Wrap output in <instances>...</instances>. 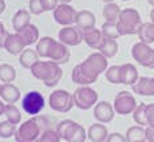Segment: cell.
Masks as SVG:
<instances>
[{"label":"cell","instance_id":"obj_22","mask_svg":"<svg viewBox=\"0 0 154 142\" xmlns=\"http://www.w3.org/2000/svg\"><path fill=\"white\" fill-rule=\"evenodd\" d=\"M29 20H31L29 11H27V10H19L16 14L14 15V17H12V26H14L15 31L19 32V31H22V29H24L27 26L31 24V23H29Z\"/></svg>","mask_w":154,"mask_h":142},{"label":"cell","instance_id":"obj_35","mask_svg":"<svg viewBox=\"0 0 154 142\" xmlns=\"http://www.w3.org/2000/svg\"><path fill=\"white\" fill-rule=\"evenodd\" d=\"M145 118H146L147 126L154 128V103L146 105V109H145Z\"/></svg>","mask_w":154,"mask_h":142},{"label":"cell","instance_id":"obj_30","mask_svg":"<svg viewBox=\"0 0 154 142\" xmlns=\"http://www.w3.org/2000/svg\"><path fill=\"white\" fill-rule=\"evenodd\" d=\"M100 31H102L103 38H107V39L117 40L118 38L121 36L119 31H118V28H117V23H109V22L103 23L102 29H100Z\"/></svg>","mask_w":154,"mask_h":142},{"label":"cell","instance_id":"obj_36","mask_svg":"<svg viewBox=\"0 0 154 142\" xmlns=\"http://www.w3.org/2000/svg\"><path fill=\"white\" fill-rule=\"evenodd\" d=\"M29 12L34 14V15H40L44 12V8L43 4L40 0H29Z\"/></svg>","mask_w":154,"mask_h":142},{"label":"cell","instance_id":"obj_42","mask_svg":"<svg viewBox=\"0 0 154 142\" xmlns=\"http://www.w3.org/2000/svg\"><path fill=\"white\" fill-rule=\"evenodd\" d=\"M4 110H5V105L2 102V100H0V115L4 114Z\"/></svg>","mask_w":154,"mask_h":142},{"label":"cell","instance_id":"obj_25","mask_svg":"<svg viewBox=\"0 0 154 142\" xmlns=\"http://www.w3.org/2000/svg\"><path fill=\"white\" fill-rule=\"evenodd\" d=\"M121 8L118 4L115 3H107V4L103 7V17L106 19V22L109 23H117L118 22V17L121 15Z\"/></svg>","mask_w":154,"mask_h":142},{"label":"cell","instance_id":"obj_39","mask_svg":"<svg viewBox=\"0 0 154 142\" xmlns=\"http://www.w3.org/2000/svg\"><path fill=\"white\" fill-rule=\"evenodd\" d=\"M8 34H10V32H7V31H5L4 24H3V23L0 22V48H4L5 39H7Z\"/></svg>","mask_w":154,"mask_h":142},{"label":"cell","instance_id":"obj_11","mask_svg":"<svg viewBox=\"0 0 154 142\" xmlns=\"http://www.w3.org/2000/svg\"><path fill=\"white\" fill-rule=\"evenodd\" d=\"M52 15H54V19H55V22L58 23V24L69 27V26L75 23L78 12H76L71 5L62 4L60 3V4H58V7L54 10V14Z\"/></svg>","mask_w":154,"mask_h":142},{"label":"cell","instance_id":"obj_18","mask_svg":"<svg viewBox=\"0 0 154 142\" xmlns=\"http://www.w3.org/2000/svg\"><path fill=\"white\" fill-rule=\"evenodd\" d=\"M82 36H83V42L87 44L88 47L94 50H98L100 43L103 40V35H102V31L97 28H90V29H85L82 31Z\"/></svg>","mask_w":154,"mask_h":142},{"label":"cell","instance_id":"obj_23","mask_svg":"<svg viewBox=\"0 0 154 142\" xmlns=\"http://www.w3.org/2000/svg\"><path fill=\"white\" fill-rule=\"evenodd\" d=\"M17 34L22 36L23 40H24L26 46H31V44L36 43L38 39H39V29H38V27L34 26V24L27 26L24 29L19 31Z\"/></svg>","mask_w":154,"mask_h":142},{"label":"cell","instance_id":"obj_12","mask_svg":"<svg viewBox=\"0 0 154 142\" xmlns=\"http://www.w3.org/2000/svg\"><path fill=\"white\" fill-rule=\"evenodd\" d=\"M59 42L66 44V46H78L83 42V36H82V31L78 27H64L59 31L58 34Z\"/></svg>","mask_w":154,"mask_h":142},{"label":"cell","instance_id":"obj_49","mask_svg":"<svg viewBox=\"0 0 154 142\" xmlns=\"http://www.w3.org/2000/svg\"><path fill=\"white\" fill-rule=\"evenodd\" d=\"M0 86H2V85H0Z\"/></svg>","mask_w":154,"mask_h":142},{"label":"cell","instance_id":"obj_40","mask_svg":"<svg viewBox=\"0 0 154 142\" xmlns=\"http://www.w3.org/2000/svg\"><path fill=\"white\" fill-rule=\"evenodd\" d=\"M146 140L147 142H154V128H146Z\"/></svg>","mask_w":154,"mask_h":142},{"label":"cell","instance_id":"obj_34","mask_svg":"<svg viewBox=\"0 0 154 142\" xmlns=\"http://www.w3.org/2000/svg\"><path fill=\"white\" fill-rule=\"evenodd\" d=\"M38 142H60V135L58 134L56 130L47 129L46 131L40 135V138L38 140Z\"/></svg>","mask_w":154,"mask_h":142},{"label":"cell","instance_id":"obj_8","mask_svg":"<svg viewBox=\"0 0 154 142\" xmlns=\"http://www.w3.org/2000/svg\"><path fill=\"white\" fill-rule=\"evenodd\" d=\"M131 55L138 64L146 69H154V48L146 43H135L131 48Z\"/></svg>","mask_w":154,"mask_h":142},{"label":"cell","instance_id":"obj_31","mask_svg":"<svg viewBox=\"0 0 154 142\" xmlns=\"http://www.w3.org/2000/svg\"><path fill=\"white\" fill-rule=\"evenodd\" d=\"M4 115L7 117V121L15 123V125H17V123L22 121V114H20L19 109H17L16 106H14V105H7L5 106Z\"/></svg>","mask_w":154,"mask_h":142},{"label":"cell","instance_id":"obj_19","mask_svg":"<svg viewBox=\"0 0 154 142\" xmlns=\"http://www.w3.org/2000/svg\"><path fill=\"white\" fill-rule=\"evenodd\" d=\"M95 16L91 11H79L76 15L75 24L81 31H85V29L95 28Z\"/></svg>","mask_w":154,"mask_h":142},{"label":"cell","instance_id":"obj_2","mask_svg":"<svg viewBox=\"0 0 154 142\" xmlns=\"http://www.w3.org/2000/svg\"><path fill=\"white\" fill-rule=\"evenodd\" d=\"M48 119L46 117H32L23 122L15 133L16 142H38L40 135L48 129Z\"/></svg>","mask_w":154,"mask_h":142},{"label":"cell","instance_id":"obj_5","mask_svg":"<svg viewBox=\"0 0 154 142\" xmlns=\"http://www.w3.org/2000/svg\"><path fill=\"white\" fill-rule=\"evenodd\" d=\"M56 131L60 135V138L66 140L67 142H85L87 138L83 126L71 119H64L59 122Z\"/></svg>","mask_w":154,"mask_h":142},{"label":"cell","instance_id":"obj_41","mask_svg":"<svg viewBox=\"0 0 154 142\" xmlns=\"http://www.w3.org/2000/svg\"><path fill=\"white\" fill-rule=\"evenodd\" d=\"M5 10V2L4 0H0V14H3Z\"/></svg>","mask_w":154,"mask_h":142},{"label":"cell","instance_id":"obj_48","mask_svg":"<svg viewBox=\"0 0 154 142\" xmlns=\"http://www.w3.org/2000/svg\"><path fill=\"white\" fill-rule=\"evenodd\" d=\"M122 2H129V0H122Z\"/></svg>","mask_w":154,"mask_h":142},{"label":"cell","instance_id":"obj_45","mask_svg":"<svg viewBox=\"0 0 154 142\" xmlns=\"http://www.w3.org/2000/svg\"><path fill=\"white\" fill-rule=\"evenodd\" d=\"M146 2H147V3H149V4H150V5H153V7H154V0H146Z\"/></svg>","mask_w":154,"mask_h":142},{"label":"cell","instance_id":"obj_37","mask_svg":"<svg viewBox=\"0 0 154 142\" xmlns=\"http://www.w3.org/2000/svg\"><path fill=\"white\" fill-rule=\"evenodd\" d=\"M43 4L44 12H48V11H54L58 7V0H40Z\"/></svg>","mask_w":154,"mask_h":142},{"label":"cell","instance_id":"obj_13","mask_svg":"<svg viewBox=\"0 0 154 142\" xmlns=\"http://www.w3.org/2000/svg\"><path fill=\"white\" fill-rule=\"evenodd\" d=\"M138 79H140V76H138L137 67L134 64L126 63L118 66V85L133 86Z\"/></svg>","mask_w":154,"mask_h":142},{"label":"cell","instance_id":"obj_33","mask_svg":"<svg viewBox=\"0 0 154 142\" xmlns=\"http://www.w3.org/2000/svg\"><path fill=\"white\" fill-rule=\"evenodd\" d=\"M145 109H146V103H140L137 109L133 111V119L140 126H147L146 118H145Z\"/></svg>","mask_w":154,"mask_h":142},{"label":"cell","instance_id":"obj_16","mask_svg":"<svg viewBox=\"0 0 154 142\" xmlns=\"http://www.w3.org/2000/svg\"><path fill=\"white\" fill-rule=\"evenodd\" d=\"M26 47L27 46H26L24 40L22 39V36H20L17 32L16 34H8L7 39H5V44H4V48L8 54L19 55L24 51Z\"/></svg>","mask_w":154,"mask_h":142},{"label":"cell","instance_id":"obj_38","mask_svg":"<svg viewBox=\"0 0 154 142\" xmlns=\"http://www.w3.org/2000/svg\"><path fill=\"white\" fill-rule=\"evenodd\" d=\"M106 142H127V141H126V137H123L119 133H111V134H109Z\"/></svg>","mask_w":154,"mask_h":142},{"label":"cell","instance_id":"obj_10","mask_svg":"<svg viewBox=\"0 0 154 142\" xmlns=\"http://www.w3.org/2000/svg\"><path fill=\"white\" fill-rule=\"evenodd\" d=\"M22 106L27 114L36 115L44 109V97L39 91H29L23 98Z\"/></svg>","mask_w":154,"mask_h":142},{"label":"cell","instance_id":"obj_1","mask_svg":"<svg viewBox=\"0 0 154 142\" xmlns=\"http://www.w3.org/2000/svg\"><path fill=\"white\" fill-rule=\"evenodd\" d=\"M107 58L102 55L100 52H93L88 55L87 59L74 67L71 79L74 83L88 86L94 82H97L98 76L102 73L107 70Z\"/></svg>","mask_w":154,"mask_h":142},{"label":"cell","instance_id":"obj_17","mask_svg":"<svg viewBox=\"0 0 154 142\" xmlns=\"http://www.w3.org/2000/svg\"><path fill=\"white\" fill-rule=\"evenodd\" d=\"M131 87H133V91L140 94V95L154 97V78L141 76Z\"/></svg>","mask_w":154,"mask_h":142},{"label":"cell","instance_id":"obj_29","mask_svg":"<svg viewBox=\"0 0 154 142\" xmlns=\"http://www.w3.org/2000/svg\"><path fill=\"white\" fill-rule=\"evenodd\" d=\"M16 78V71L11 64H0V81L4 83H11Z\"/></svg>","mask_w":154,"mask_h":142},{"label":"cell","instance_id":"obj_20","mask_svg":"<svg viewBox=\"0 0 154 142\" xmlns=\"http://www.w3.org/2000/svg\"><path fill=\"white\" fill-rule=\"evenodd\" d=\"M0 98L8 105H12L20 98V91L16 86L11 83H4L0 86Z\"/></svg>","mask_w":154,"mask_h":142},{"label":"cell","instance_id":"obj_32","mask_svg":"<svg viewBox=\"0 0 154 142\" xmlns=\"http://www.w3.org/2000/svg\"><path fill=\"white\" fill-rule=\"evenodd\" d=\"M16 125L10 121H3L0 122V138H10L16 133Z\"/></svg>","mask_w":154,"mask_h":142},{"label":"cell","instance_id":"obj_3","mask_svg":"<svg viewBox=\"0 0 154 142\" xmlns=\"http://www.w3.org/2000/svg\"><path fill=\"white\" fill-rule=\"evenodd\" d=\"M31 74L36 79L42 81L47 87H54L59 83L62 79L63 71L59 67L58 63L50 60V62H36L31 67Z\"/></svg>","mask_w":154,"mask_h":142},{"label":"cell","instance_id":"obj_47","mask_svg":"<svg viewBox=\"0 0 154 142\" xmlns=\"http://www.w3.org/2000/svg\"><path fill=\"white\" fill-rule=\"evenodd\" d=\"M141 142H147V140H145V141H141Z\"/></svg>","mask_w":154,"mask_h":142},{"label":"cell","instance_id":"obj_21","mask_svg":"<svg viewBox=\"0 0 154 142\" xmlns=\"http://www.w3.org/2000/svg\"><path fill=\"white\" fill-rule=\"evenodd\" d=\"M109 137V131L105 125H100V123H94L90 126L87 131V138L91 142H105Z\"/></svg>","mask_w":154,"mask_h":142},{"label":"cell","instance_id":"obj_28","mask_svg":"<svg viewBox=\"0 0 154 142\" xmlns=\"http://www.w3.org/2000/svg\"><path fill=\"white\" fill-rule=\"evenodd\" d=\"M38 52L34 51V50H24V51L20 54V58H19V62L24 69H31L38 60Z\"/></svg>","mask_w":154,"mask_h":142},{"label":"cell","instance_id":"obj_27","mask_svg":"<svg viewBox=\"0 0 154 142\" xmlns=\"http://www.w3.org/2000/svg\"><path fill=\"white\" fill-rule=\"evenodd\" d=\"M146 140V129L142 126H131L126 131V141L127 142H141Z\"/></svg>","mask_w":154,"mask_h":142},{"label":"cell","instance_id":"obj_6","mask_svg":"<svg viewBox=\"0 0 154 142\" xmlns=\"http://www.w3.org/2000/svg\"><path fill=\"white\" fill-rule=\"evenodd\" d=\"M74 103L78 109L81 110H88L91 109L98 100V93L94 88L88 87V86H82L78 87L72 94Z\"/></svg>","mask_w":154,"mask_h":142},{"label":"cell","instance_id":"obj_9","mask_svg":"<svg viewBox=\"0 0 154 142\" xmlns=\"http://www.w3.org/2000/svg\"><path fill=\"white\" fill-rule=\"evenodd\" d=\"M114 110L119 115H127L131 114L137 109V100L134 95L129 91H119L114 98Z\"/></svg>","mask_w":154,"mask_h":142},{"label":"cell","instance_id":"obj_26","mask_svg":"<svg viewBox=\"0 0 154 142\" xmlns=\"http://www.w3.org/2000/svg\"><path fill=\"white\" fill-rule=\"evenodd\" d=\"M138 36H140V40L142 43H154V23H143L138 31Z\"/></svg>","mask_w":154,"mask_h":142},{"label":"cell","instance_id":"obj_24","mask_svg":"<svg viewBox=\"0 0 154 142\" xmlns=\"http://www.w3.org/2000/svg\"><path fill=\"white\" fill-rule=\"evenodd\" d=\"M99 52L102 55H105L106 58H112L117 55L118 52V43L114 39H107V38H103L102 43L99 46Z\"/></svg>","mask_w":154,"mask_h":142},{"label":"cell","instance_id":"obj_44","mask_svg":"<svg viewBox=\"0 0 154 142\" xmlns=\"http://www.w3.org/2000/svg\"><path fill=\"white\" fill-rule=\"evenodd\" d=\"M58 2H60L62 4H67V3H70L71 0H58Z\"/></svg>","mask_w":154,"mask_h":142},{"label":"cell","instance_id":"obj_15","mask_svg":"<svg viewBox=\"0 0 154 142\" xmlns=\"http://www.w3.org/2000/svg\"><path fill=\"white\" fill-rule=\"evenodd\" d=\"M52 62L55 63H67L70 60V51L67 48L66 44L60 43V42H52L51 44V48L48 51V57Z\"/></svg>","mask_w":154,"mask_h":142},{"label":"cell","instance_id":"obj_14","mask_svg":"<svg viewBox=\"0 0 154 142\" xmlns=\"http://www.w3.org/2000/svg\"><path fill=\"white\" fill-rule=\"evenodd\" d=\"M114 106H111V103H109L107 100H102V102L97 103L94 107V117L100 123L111 122L114 118Z\"/></svg>","mask_w":154,"mask_h":142},{"label":"cell","instance_id":"obj_43","mask_svg":"<svg viewBox=\"0 0 154 142\" xmlns=\"http://www.w3.org/2000/svg\"><path fill=\"white\" fill-rule=\"evenodd\" d=\"M150 19H152V22L154 23V8L152 10V12H150Z\"/></svg>","mask_w":154,"mask_h":142},{"label":"cell","instance_id":"obj_4","mask_svg":"<svg viewBox=\"0 0 154 142\" xmlns=\"http://www.w3.org/2000/svg\"><path fill=\"white\" fill-rule=\"evenodd\" d=\"M143 24L141 20V15L134 8H126L121 11V15L118 17L117 28L122 35H134L138 34L141 26Z\"/></svg>","mask_w":154,"mask_h":142},{"label":"cell","instance_id":"obj_46","mask_svg":"<svg viewBox=\"0 0 154 142\" xmlns=\"http://www.w3.org/2000/svg\"><path fill=\"white\" fill-rule=\"evenodd\" d=\"M102 2H105L106 4H107V3H112V2H114V0H102Z\"/></svg>","mask_w":154,"mask_h":142},{"label":"cell","instance_id":"obj_7","mask_svg":"<svg viewBox=\"0 0 154 142\" xmlns=\"http://www.w3.org/2000/svg\"><path fill=\"white\" fill-rule=\"evenodd\" d=\"M48 102L50 107L58 113H69L72 109V106H75L74 97L66 90H56L51 93Z\"/></svg>","mask_w":154,"mask_h":142}]
</instances>
